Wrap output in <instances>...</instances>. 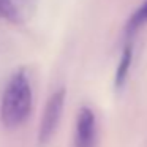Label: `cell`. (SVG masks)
<instances>
[{
	"label": "cell",
	"mask_w": 147,
	"mask_h": 147,
	"mask_svg": "<svg viewBox=\"0 0 147 147\" xmlns=\"http://www.w3.org/2000/svg\"><path fill=\"white\" fill-rule=\"evenodd\" d=\"M32 84L24 70H19L8 79L0 101V119L7 128H18L26 123L32 112Z\"/></svg>",
	"instance_id": "1"
},
{
	"label": "cell",
	"mask_w": 147,
	"mask_h": 147,
	"mask_svg": "<svg viewBox=\"0 0 147 147\" xmlns=\"http://www.w3.org/2000/svg\"><path fill=\"white\" fill-rule=\"evenodd\" d=\"M63 106H65V89H59L48 100V105H46L45 112H43L38 130L40 144L49 142L51 138L54 136L55 130L59 127V122H60L62 112H63Z\"/></svg>",
	"instance_id": "2"
},
{
	"label": "cell",
	"mask_w": 147,
	"mask_h": 147,
	"mask_svg": "<svg viewBox=\"0 0 147 147\" xmlns=\"http://www.w3.org/2000/svg\"><path fill=\"white\" fill-rule=\"evenodd\" d=\"M96 142V119L90 108L84 106L78 112L74 147H95Z\"/></svg>",
	"instance_id": "3"
},
{
	"label": "cell",
	"mask_w": 147,
	"mask_h": 147,
	"mask_svg": "<svg viewBox=\"0 0 147 147\" xmlns=\"http://www.w3.org/2000/svg\"><path fill=\"white\" fill-rule=\"evenodd\" d=\"M21 0H0V18L11 21V22H21L24 18Z\"/></svg>",
	"instance_id": "4"
},
{
	"label": "cell",
	"mask_w": 147,
	"mask_h": 147,
	"mask_svg": "<svg viewBox=\"0 0 147 147\" xmlns=\"http://www.w3.org/2000/svg\"><path fill=\"white\" fill-rule=\"evenodd\" d=\"M131 59H133V45L128 43L122 51V57L120 62L117 65V71H115V87H122L127 81L128 76V70L131 65Z\"/></svg>",
	"instance_id": "5"
},
{
	"label": "cell",
	"mask_w": 147,
	"mask_h": 147,
	"mask_svg": "<svg viewBox=\"0 0 147 147\" xmlns=\"http://www.w3.org/2000/svg\"><path fill=\"white\" fill-rule=\"evenodd\" d=\"M146 22H147V0H144L142 3H141V7L131 14L130 21H128V24H127V33L128 35L134 33L136 30H139Z\"/></svg>",
	"instance_id": "6"
}]
</instances>
